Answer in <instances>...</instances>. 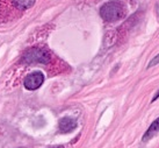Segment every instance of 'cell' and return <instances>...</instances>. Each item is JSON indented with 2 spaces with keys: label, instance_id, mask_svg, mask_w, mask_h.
Masks as SVG:
<instances>
[{
  "label": "cell",
  "instance_id": "obj_8",
  "mask_svg": "<svg viewBox=\"0 0 159 148\" xmlns=\"http://www.w3.org/2000/svg\"><path fill=\"white\" fill-rule=\"evenodd\" d=\"M159 98V91L158 92H157V93L155 94V97H153V98H152V102H155V100H157V99Z\"/></svg>",
  "mask_w": 159,
  "mask_h": 148
},
{
  "label": "cell",
  "instance_id": "obj_4",
  "mask_svg": "<svg viewBox=\"0 0 159 148\" xmlns=\"http://www.w3.org/2000/svg\"><path fill=\"white\" fill-rule=\"evenodd\" d=\"M75 127H77V121H75V119L70 117L62 118L58 122V128H59V131H62L63 133H70Z\"/></svg>",
  "mask_w": 159,
  "mask_h": 148
},
{
  "label": "cell",
  "instance_id": "obj_6",
  "mask_svg": "<svg viewBox=\"0 0 159 148\" xmlns=\"http://www.w3.org/2000/svg\"><path fill=\"white\" fill-rule=\"evenodd\" d=\"M13 4L19 9H28L35 4V0H13Z\"/></svg>",
  "mask_w": 159,
  "mask_h": 148
},
{
  "label": "cell",
  "instance_id": "obj_5",
  "mask_svg": "<svg viewBox=\"0 0 159 148\" xmlns=\"http://www.w3.org/2000/svg\"><path fill=\"white\" fill-rule=\"evenodd\" d=\"M158 131H159V117L157 118L156 120L152 121V124H151L150 127L146 130V132L144 133L142 140H143V141H148V140H150L151 138H153V136H155L156 133H158Z\"/></svg>",
  "mask_w": 159,
  "mask_h": 148
},
{
  "label": "cell",
  "instance_id": "obj_9",
  "mask_svg": "<svg viewBox=\"0 0 159 148\" xmlns=\"http://www.w3.org/2000/svg\"><path fill=\"white\" fill-rule=\"evenodd\" d=\"M48 148H64L63 146H53V147H48Z\"/></svg>",
  "mask_w": 159,
  "mask_h": 148
},
{
  "label": "cell",
  "instance_id": "obj_3",
  "mask_svg": "<svg viewBox=\"0 0 159 148\" xmlns=\"http://www.w3.org/2000/svg\"><path fill=\"white\" fill-rule=\"evenodd\" d=\"M44 82V75L42 74L41 71H35L29 74L28 76L25 78L23 81V84H25V88L27 90H36L39 89Z\"/></svg>",
  "mask_w": 159,
  "mask_h": 148
},
{
  "label": "cell",
  "instance_id": "obj_7",
  "mask_svg": "<svg viewBox=\"0 0 159 148\" xmlns=\"http://www.w3.org/2000/svg\"><path fill=\"white\" fill-rule=\"evenodd\" d=\"M157 64H159V54L156 56V57H153V59L151 60L150 63L148 64V68H152L155 67V65H157Z\"/></svg>",
  "mask_w": 159,
  "mask_h": 148
},
{
  "label": "cell",
  "instance_id": "obj_2",
  "mask_svg": "<svg viewBox=\"0 0 159 148\" xmlns=\"http://www.w3.org/2000/svg\"><path fill=\"white\" fill-rule=\"evenodd\" d=\"M49 61H50V54L48 53V50L40 47H35L27 50V53L22 57V62L27 64H35V63L47 64L49 63Z\"/></svg>",
  "mask_w": 159,
  "mask_h": 148
},
{
  "label": "cell",
  "instance_id": "obj_1",
  "mask_svg": "<svg viewBox=\"0 0 159 148\" xmlns=\"http://www.w3.org/2000/svg\"><path fill=\"white\" fill-rule=\"evenodd\" d=\"M100 15L105 21H116L124 15V6L117 0H111L100 8Z\"/></svg>",
  "mask_w": 159,
  "mask_h": 148
}]
</instances>
